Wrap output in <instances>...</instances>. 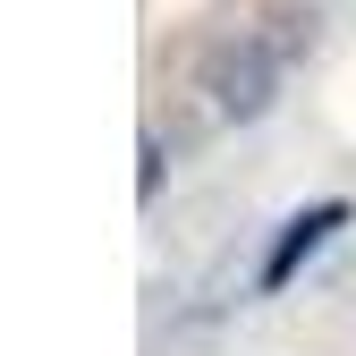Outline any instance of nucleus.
<instances>
[{
    "label": "nucleus",
    "instance_id": "obj_1",
    "mask_svg": "<svg viewBox=\"0 0 356 356\" xmlns=\"http://www.w3.org/2000/svg\"><path fill=\"white\" fill-rule=\"evenodd\" d=\"M272 85H280V68H272V51H263L254 34H229L204 60V94H212L220 119H254L263 102H272Z\"/></svg>",
    "mask_w": 356,
    "mask_h": 356
},
{
    "label": "nucleus",
    "instance_id": "obj_2",
    "mask_svg": "<svg viewBox=\"0 0 356 356\" xmlns=\"http://www.w3.org/2000/svg\"><path fill=\"white\" fill-rule=\"evenodd\" d=\"M339 220H348V204H314V212H297L289 229H280V246H272V263H263V289H280L297 263H305V254H314V246L339 229Z\"/></svg>",
    "mask_w": 356,
    "mask_h": 356
}]
</instances>
